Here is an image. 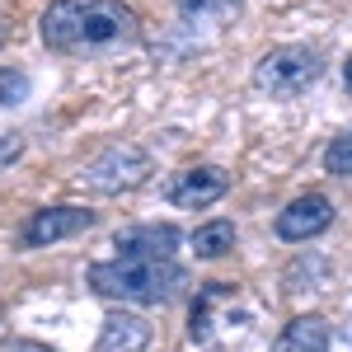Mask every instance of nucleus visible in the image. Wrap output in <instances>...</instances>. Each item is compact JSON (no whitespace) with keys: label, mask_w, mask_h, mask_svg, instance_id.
Segmentation results:
<instances>
[{"label":"nucleus","mask_w":352,"mask_h":352,"mask_svg":"<svg viewBox=\"0 0 352 352\" xmlns=\"http://www.w3.org/2000/svg\"><path fill=\"white\" fill-rule=\"evenodd\" d=\"M329 226H333V202H329L324 192H305L296 202H287L277 212V221H272V230H277L282 244H305V240H315V235H324Z\"/></svg>","instance_id":"nucleus-8"},{"label":"nucleus","mask_w":352,"mask_h":352,"mask_svg":"<svg viewBox=\"0 0 352 352\" xmlns=\"http://www.w3.org/2000/svg\"><path fill=\"white\" fill-rule=\"evenodd\" d=\"M24 160V136H0V174H5V169H10V164H19Z\"/></svg>","instance_id":"nucleus-16"},{"label":"nucleus","mask_w":352,"mask_h":352,"mask_svg":"<svg viewBox=\"0 0 352 352\" xmlns=\"http://www.w3.org/2000/svg\"><path fill=\"white\" fill-rule=\"evenodd\" d=\"M43 47L56 56H104L141 43V14L127 0H56L38 19Z\"/></svg>","instance_id":"nucleus-1"},{"label":"nucleus","mask_w":352,"mask_h":352,"mask_svg":"<svg viewBox=\"0 0 352 352\" xmlns=\"http://www.w3.org/2000/svg\"><path fill=\"white\" fill-rule=\"evenodd\" d=\"M94 212L89 207H38L28 212V221L19 226V244L24 249H47L56 240H71V235H85L94 230Z\"/></svg>","instance_id":"nucleus-6"},{"label":"nucleus","mask_w":352,"mask_h":352,"mask_svg":"<svg viewBox=\"0 0 352 352\" xmlns=\"http://www.w3.org/2000/svg\"><path fill=\"white\" fill-rule=\"evenodd\" d=\"M188 240L197 249V258H226L235 249V221H207V226L192 230Z\"/></svg>","instance_id":"nucleus-13"},{"label":"nucleus","mask_w":352,"mask_h":352,"mask_svg":"<svg viewBox=\"0 0 352 352\" xmlns=\"http://www.w3.org/2000/svg\"><path fill=\"white\" fill-rule=\"evenodd\" d=\"M230 192V174L221 164H192V169H179L169 184H164V197L184 212H202Z\"/></svg>","instance_id":"nucleus-7"},{"label":"nucleus","mask_w":352,"mask_h":352,"mask_svg":"<svg viewBox=\"0 0 352 352\" xmlns=\"http://www.w3.org/2000/svg\"><path fill=\"white\" fill-rule=\"evenodd\" d=\"M249 315H240V287L235 282H202L188 310V338L197 348H217L230 333H244Z\"/></svg>","instance_id":"nucleus-4"},{"label":"nucleus","mask_w":352,"mask_h":352,"mask_svg":"<svg viewBox=\"0 0 352 352\" xmlns=\"http://www.w3.org/2000/svg\"><path fill=\"white\" fill-rule=\"evenodd\" d=\"M343 89H348V94H352V56H348V61H343Z\"/></svg>","instance_id":"nucleus-18"},{"label":"nucleus","mask_w":352,"mask_h":352,"mask_svg":"<svg viewBox=\"0 0 352 352\" xmlns=\"http://www.w3.org/2000/svg\"><path fill=\"white\" fill-rule=\"evenodd\" d=\"M343 338L352 343V310H348V324H343Z\"/></svg>","instance_id":"nucleus-19"},{"label":"nucleus","mask_w":352,"mask_h":352,"mask_svg":"<svg viewBox=\"0 0 352 352\" xmlns=\"http://www.w3.org/2000/svg\"><path fill=\"white\" fill-rule=\"evenodd\" d=\"M184 244V235L174 226H127L118 230L113 249L118 254H151V258H174V249Z\"/></svg>","instance_id":"nucleus-10"},{"label":"nucleus","mask_w":352,"mask_h":352,"mask_svg":"<svg viewBox=\"0 0 352 352\" xmlns=\"http://www.w3.org/2000/svg\"><path fill=\"white\" fill-rule=\"evenodd\" d=\"M5 352H56V348H47V343H33V338H14Z\"/></svg>","instance_id":"nucleus-17"},{"label":"nucleus","mask_w":352,"mask_h":352,"mask_svg":"<svg viewBox=\"0 0 352 352\" xmlns=\"http://www.w3.org/2000/svg\"><path fill=\"white\" fill-rule=\"evenodd\" d=\"M329 343H333V329H329L324 315H296L277 333L272 352H329Z\"/></svg>","instance_id":"nucleus-11"},{"label":"nucleus","mask_w":352,"mask_h":352,"mask_svg":"<svg viewBox=\"0 0 352 352\" xmlns=\"http://www.w3.org/2000/svg\"><path fill=\"white\" fill-rule=\"evenodd\" d=\"M151 338H155V329H151L146 315H136V310H113L109 320H104V329H99L94 352H146Z\"/></svg>","instance_id":"nucleus-9"},{"label":"nucleus","mask_w":352,"mask_h":352,"mask_svg":"<svg viewBox=\"0 0 352 352\" xmlns=\"http://www.w3.org/2000/svg\"><path fill=\"white\" fill-rule=\"evenodd\" d=\"M324 76V52L320 47H305V43H282L254 61V89L268 94V99H296L310 85H320Z\"/></svg>","instance_id":"nucleus-3"},{"label":"nucleus","mask_w":352,"mask_h":352,"mask_svg":"<svg viewBox=\"0 0 352 352\" xmlns=\"http://www.w3.org/2000/svg\"><path fill=\"white\" fill-rule=\"evenodd\" d=\"M174 10L188 19V24H212V28H226L235 14L244 10V0H174Z\"/></svg>","instance_id":"nucleus-12"},{"label":"nucleus","mask_w":352,"mask_h":352,"mask_svg":"<svg viewBox=\"0 0 352 352\" xmlns=\"http://www.w3.org/2000/svg\"><path fill=\"white\" fill-rule=\"evenodd\" d=\"M28 94H33V80H28V71H19V66H0V109H14V104H24Z\"/></svg>","instance_id":"nucleus-14"},{"label":"nucleus","mask_w":352,"mask_h":352,"mask_svg":"<svg viewBox=\"0 0 352 352\" xmlns=\"http://www.w3.org/2000/svg\"><path fill=\"white\" fill-rule=\"evenodd\" d=\"M151 174H155L151 151H146V146H132V141H118V146H109L104 155H94V160L85 164L80 184L89 192H99V197H118V192L146 188Z\"/></svg>","instance_id":"nucleus-5"},{"label":"nucleus","mask_w":352,"mask_h":352,"mask_svg":"<svg viewBox=\"0 0 352 352\" xmlns=\"http://www.w3.org/2000/svg\"><path fill=\"white\" fill-rule=\"evenodd\" d=\"M89 292L118 305H169L184 296L188 268L179 258H151V254H118L104 263H89L85 272Z\"/></svg>","instance_id":"nucleus-2"},{"label":"nucleus","mask_w":352,"mask_h":352,"mask_svg":"<svg viewBox=\"0 0 352 352\" xmlns=\"http://www.w3.org/2000/svg\"><path fill=\"white\" fill-rule=\"evenodd\" d=\"M5 38H10V24H5V19H0V47H5Z\"/></svg>","instance_id":"nucleus-20"},{"label":"nucleus","mask_w":352,"mask_h":352,"mask_svg":"<svg viewBox=\"0 0 352 352\" xmlns=\"http://www.w3.org/2000/svg\"><path fill=\"white\" fill-rule=\"evenodd\" d=\"M324 169L333 179H352V127L324 146Z\"/></svg>","instance_id":"nucleus-15"}]
</instances>
